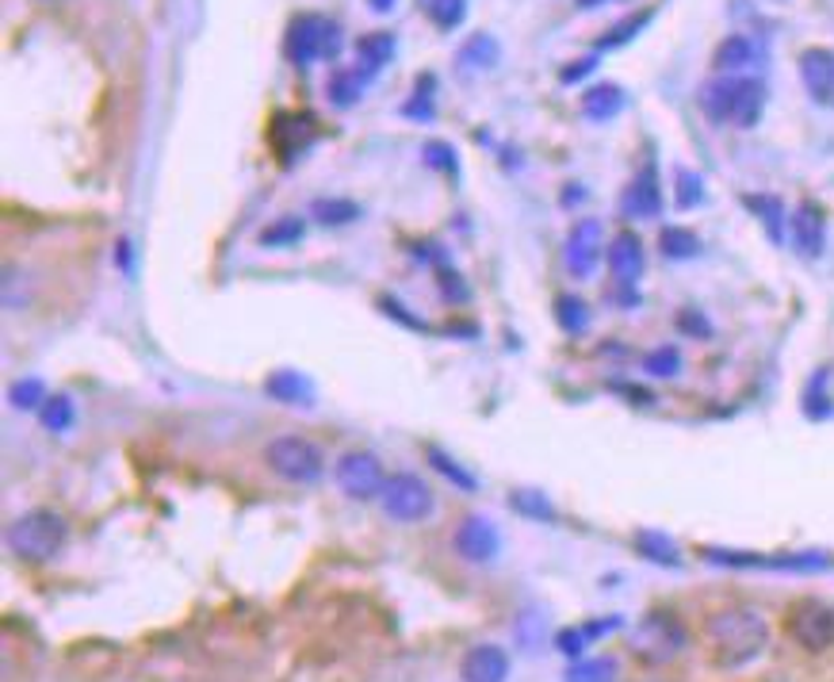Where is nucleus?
Here are the masks:
<instances>
[{"label": "nucleus", "instance_id": "obj_1", "mask_svg": "<svg viewBox=\"0 0 834 682\" xmlns=\"http://www.w3.org/2000/svg\"><path fill=\"white\" fill-rule=\"evenodd\" d=\"M708 640H712V652L720 668H746L751 660H758L766 652L769 640V625L758 610H723L708 622Z\"/></svg>", "mask_w": 834, "mask_h": 682}, {"label": "nucleus", "instance_id": "obj_11", "mask_svg": "<svg viewBox=\"0 0 834 682\" xmlns=\"http://www.w3.org/2000/svg\"><path fill=\"white\" fill-rule=\"evenodd\" d=\"M456 553L464 556L467 564H490L498 560V553H502V533H498V525L490 522V518H464L456 530Z\"/></svg>", "mask_w": 834, "mask_h": 682}, {"label": "nucleus", "instance_id": "obj_10", "mask_svg": "<svg viewBox=\"0 0 834 682\" xmlns=\"http://www.w3.org/2000/svg\"><path fill=\"white\" fill-rule=\"evenodd\" d=\"M605 258V242H602V223L597 219H579L567 235L563 246V265L574 281H586L594 276V269L602 265Z\"/></svg>", "mask_w": 834, "mask_h": 682}, {"label": "nucleus", "instance_id": "obj_35", "mask_svg": "<svg viewBox=\"0 0 834 682\" xmlns=\"http://www.w3.org/2000/svg\"><path fill=\"white\" fill-rule=\"evenodd\" d=\"M643 368L651 372V376H659V379H670V376H677V372H682V353H677L674 345L651 349V353H647V361H643Z\"/></svg>", "mask_w": 834, "mask_h": 682}, {"label": "nucleus", "instance_id": "obj_39", "mask_svg": "<svg viewBox=\"0 0 834 682\" xmlns=\"http://www.w3.org/2000/svg\"><path fill=\"white\" fill-rule=\"evenodd\" d=\"M425 166L436 169V173H456L459 161H456V150L448 143H425Z\"/></svg>", "mask_w": 834, "mask_h": 682}, {"label": "nucleus", "instance_id": "obj_32", "mask_svg": "<svg viewBox=\"0 0 834 682\" xmlns=\"http://www.w3.org/2000/svg\"><path fill=\"white\" fill-rule=\"evenodd\" d=\"M556 319L567 334H582L590 327V307L579 296H559L556 299Z\"/></svg>", "mask_w": 834, "mask_h": 682}, {"label": "nucleus", "instance_id": "obj_29", "mask_svg": "<svg viewBox=\"0 0 834 682\" xmlns=\"http://www.w3.org/2000/svg\"><path fill=\"white\" fill-rule=\"evenodd\" d=\"M636 545H639V553H643L647 560L662 564V568H677V564H682V556H677V545L670 537H662V533H639Z\"/></svg>", "mask_w": 834, "mask_h": 682}, {"label": "nucleus", "instance_id": "obj_16", "mask_svg": "<svg viewBox=\"0 0 834 682\" xmlns=\"http://www.w3.org/2000/svg\"><path fill=\"white\" fill-rule=\"evenodd\" d=\"M628 219H659L662 212V192H659V181H654V169L647 166L643 173L625 189V200H620Z\"/></svg>", "mask_w": 834, "mask_h": 682}, {"label": "nucleus", "instance_id": "obj_8", "mask_svg": "<svg viewBox=\"0 0 834 682\" xmlns=\"http://www.w3.org/2000/svg\"><path fill=\"white\" fill-rule=\"evenodd\" d=\"M685 640H689V637H685V629H682V622H677V617H670V614H647L643 622H639L631 645H636V652L643 656V660L666 663V660H674V656L682 652Z\"/></svg>", "mask_w": 834, "mask_h": 682}, {"label": "nucleus", "instance_id": "obj_17", "mask_svg": "<svg viewBox=\"0 0 834 682\" xmlns=\"http://www.w3.org/2000/svg\"><path fill=\"white\" fill-rule=\"evenodd\" d=\"M264 391H269L276 402H287V407H310V399H315V384H310L307 376H299V372H292V368L272 372L269 384H264Z\"/></svg>", "mask_w": 834, "mask_h": 682}, {"label": "nucleus", "instance_id": "obj_20", "mask_svg": "<svg viewBox=\"0 0 834 682\" xmlns=\"http://www.w3.org/2000/svg\"><path fill=\"white\" fill-rule=\"evenodd\" d=\"M272 127H276L272 130V138L279 143V150H284L287 161H295L299 146H307L310 138H315V120H307V115H279Z\"/></svg>", "mask_w": 834, "mask_h": 682}, {"label": "nucleus", "instance_id": "obj_36", "mask_svg": "<svg viewBox=\"0 0 834 682\" xmlns=\"http://www.w3.org/2000/svg\"><path fill=\"white\" fill-rule=\"evenodd\" d=\"M510 507L517 510V514H525V518H540V522H551V518H556V507H551V502L544 499V495H536V491H513Z\"/></svg>", "mask_w": 834, "mask_h": 682}, {"label": "nucleus", "instance_id": "obj_7", "mask_svg": "<svg viewBox=\"0 0 834 682\" xmlns=\"http://www.w3.org/2000/svg\"><path fill=\"white\" fill-rule=\"evenodd\" d=\"M333 479H338L341 495H349L353 502H368V499H379L387 487V471L384 464L376 461L372 453H361V448H353V453H345L338 461V468H333Z\"/></svg>", "mask_w": 834, "mask_h": 682}, {"label": "nucleus", "instance_id": "obj_6", "mask_svg": "<svg viewBox=\"0 0 834 682\" xmlns=\"http://www.w3.org/2000/svg\"><path fill=\"white\" fill-rule=\"evenodd\" d=\"M379 502H384V514L391 518V522L414 525L433 514V491H429V484L421 476H414V471H399V476L387 479Z\"/></svg>", "mask_w": 834, "mask_h": 682}, {"label": "nucleus", "instance_id": "obj_24", "mask_svg": "<svg viewBox=\"0 0 834 682\" xmlns=\"http://www.w3.org/2000/svg\"><path fill=\"white\" fill-rule=\"evenodd\" d=\"M498 58H502V46H498V38L487 35V31L471 35L456 54V61H464L467 69H490V66H498Z\"/></svg>", "mask_w": 834, "mask_h": 682}, {"label": "nucleus", "instance_id": "obj_42", "mask_svg": "<svg viewBox=\"0 0 834 682\" xmlns=\"http://www.w3.org/2000/svg\"><path fill=\"white\" fill-rule=\"evenodd\" d=\"M746 204H751L754 212H762V223H766V227H769V235L781 238V204H777L774 196H769V200L751 196V200H746Z\"/></svg>", "mask_w": 834, "mask_h": 682}, {"label": "nucleus", "instance_id": "obj_12", "mask_svg": "<svg viewBox=\"0 0 834 682\" xmlns=\"http://www.w3.org/2000/svg\"><path fill=\"white\" fill-rule=\"evenodd\" d=\"M766 61V46L754 35H728L712 54V66L723 77H746L751 69H758Z\"/></svg>", "mask_w": 834, "mask_h": 682}, {"label": "nucleus", "instance_id": "obj_14", "mask_svg": "<svg viewBox=\"0 0 834 682\" xmlns=\"http://www.w3.org/2000/svg\"><path fill=\"white\" fill-rule=\"evenodd\" d=\"M459 675H464V682H505L510 679V656L498 645H475L464 656Z\"/></svg>", "mask_w": 834, "mask_h": 682}, {"label": "nucleus", "instance_id": "obj_18", "mask_svg": "<svg viewBox=\"0 0 834 682\" xmlns=\"http://www.w3.org/2000/svg\"><path fill=\"white\" fill-rule=\"evenodd\" d=\"M356 66L364 69L368 77H376L384 66H391L395 58V35L391 31H372V35H364L361 43H356Z\"/></svg>", "mask_w": 834, "mask_h": 682}, {"label": "nucleus", "instance_id": "obj_37", "mask_svg": "<svg viewBox=\"0 0 834 682\" xmlns=\"http://www.w3.org/2000/svg\"><path fill=\"white\" fill-rule=\"evenodd\" d=\"M402 115L410 120H433L436 115V104H433V77H421L418 81V92L402 104Z\"/></svg>", "mask_w": 834, "mask_h": 682}, {"label": "nucleus", "instance_id": "obj_22", "mask_svg": "<svg viewBox=\"0 0 834 682\" xmlns=\"http://www.w3.org/2000/svg\"><path fill=\"white\" fill-rule=\"evenodd\" d=\"M625 107V89L620 84H594V89H586V96H582V115L594 123H605L613 120V115Z\"/></svg>", "mask_w": 834, "mask_h": 682}, {"label": "nucleus", "instance_id": "obj_25", "mask_svg": "<svg viewBox=\"0 0 834 682\" xmlns=\"http://www.w3.org/2000/svg\"><path fill=\"white\" fill-rule=\"evenodd\" d=\"M617 660L609 656H582L567 668L563 682H617Z\"/></svg>", "mask_w": 834, "mask_h": 682}, {"label": "nucleus", "instance_id": "obj_21", "mask_svg": "<svg viewBox=\"0 0 834 682\" xmlns=\"http://www.w3.org/2000/svg\"><path fill=\"white\" fill-rule=\"evenodd\" d=\"M792 238H797V250L804 258H820L823 253V215L812 204H804L792 215Z\"/></svg>", "mask_w": 834, "mask_h": 682}, {"label": "nucleus", "instance_id": "obj_41", "mask_svg": "<svg viewBox=\"0 0 834 682\" xmlns=\"http://www.w3.org/2000/svg\"><path fill=\"white\" fill-rule=\"evenodd\" d=\"M513 637L525 648L544 645V617L540 614H517V625H513Z\"/></svg>", "mask_w": 834, "mask_h": 682}, {"label": "nucleus", "instance_id": "obj_3", "mask_svg": "<svg viewBox=\"0 0 834 682\" xmlns=\"http://www.w3.org/2000/svg\"><path fill=\"white\" fill-rule=\"evenodd\" d=\"M69 541V525L61 514L54 510H31V514H20L12 525L4 530V545L15 560L23 564H46L66 548Z\"/></svg>", "mask_w": 834, "mask_h": 682}, {"label": "nucleus", "instance_id": "obj_31", "mask_svg": "<svg viewBox=\"0 0 834 682\" xmlns=\"http://www.w3.org/2000/svg\"><path fill=\"white\" fill-rule=\"evenodd\" d=\"M302 219H295V215H284V219H276V223H269V227L261 230V246H276V250H284V246H295L302 238Z\"/></svg>", "mask_w": 834, "mask_h": 682}, {"label": "nucleus", "instance_id": "obj_19", "mask_svg": "<svg viewBox=\"0 0 834 682\" xmlns=\"http://www.w3.org/2000/svg\"><path fill=\"white\" fill-rule=\"evenodd\" d=\"M620 629V617H609V622H590V625H574V629H563L556 637V648L563 656H574V660H582V652H586L590 645H594L597 637H605V633Z\"/></svg>", "mask_w": 834, "mask_h": 682}, {"label": "nucleus", "instance_id": "obj_43", "mask_svg": "<svg viewBox=\"0 0 834 682\" xmlns=\"http://www.w3.org/2000/svg\"><path fill=\"white\" fill-rule=\"evenodd\" d=\"M594 69H597V58H594V54H590V58H574L571 66H567L563 73H559V81H563V84H574V81H582V77L594 73Z\"/></svg>", "mask_w": 834, "mask_h": 682}, {"label": "nucleus", "instance_id": "obj_28", "mask_svg": "<svg viewBox=\"0 0 834 682\" xmlns=\"http://www.w3.org/2000/svg\"><path fill=\"white\" fill-rule=\"evenodd\" d=\"M73 399L69 395H50V399L43 402V410H38V422H43V430L50 433H66L69 425H73Z\"/></svg>", "mask_w": 834, "mask_h": 682}, {"label": "nucleus", "instance_id": "obj_30", "mask_svg": "<svg viewBox=\"0 0 834 682\" xmlns=\"http://www.w3.org/2000/svg\"><path fill=\"white\" fill-rule=\"evenodd\" d=\"M659 250L666 253V258H674V261H685V258H697L700 242H697V235H693V230L666 227V230H662V238H659Z\"/></svg>", "mask_w": 834, "mask_h": 682}, {"label": "nucleus", "instance_id": "obj_38", "mask_svg": "<svg viewBox=\"0 0 834 682\" xmlns=\"http://www.w3.org/2000/svg\"><path fill=\"white\" fill-rule=\"evenodd\" d=\"M705 200V181L693 169H677V207H697Z\"/></svg>", "mask_w": 834, "mask_h": 682}, {"label": "nucleus", "instance_id": "obj_13", "mask_svg": "<svg viewBox=\"0 0 834 682\" xmlns=\"http://www.w3.org/2000/svg\"><path fill=\"white\" fill-rule=\"evenodd\" d=\"M800 81L815 104H834V50L827 46H808L800 54Z\"/></svg>", "mask_w": 834, "mask_h": 682}, {"label": "nucleus", "instance_id": "obj_4", "mask_svg": "<svg viewBox=\"0 0 834 682\" xmlns=\"http://www.w3.org/2000/svg\"><path fill=\"white\" fill-rule=\"evenodd\" d=\"M284 54L292 66H315L341 54V27L325 15H295L284 35Z\"/></svg>", "mask_w": 834, "mask_h": 682}, {"label": "nucleus", "instance_id": "obj_44", "mask_svg": "<svg viewBox=\"0 0 834 682\" xmlns=\"http://www.w3.org/2000/svg\"><path fill=\"white\" fill-rule=\"evenodd\" d=\"M368 4L376 8V12H391V8H395V0H368Z\"/></svg>", "mask_w": 834, "mask_h": 682}, {"label": "nucleus", "instance_id": "obj_9", "mask_svg": "<svg viewBox=\"0 0 834 682\" xmlns=\"http://www.w3.org/2000/svg\"><path fill=\"white\" fill-rule=\"evenodd\" d=\"M789 633L800 648L808 652H823V648L834 645V610L820 599H804L792 606L789 617Z\"/></svg>", "mask_w": 834, "mask_h": 682}, {"label": "nucleus", "instance_id": "obj_33", "mask_svg": "<svg viewBox=\"0 0 834 682\" xmlns=\"http://www.w3.org/2000/svg\"><path fill=\"white\" fill-rule=\"evenodd\" d=\"M50 399L43 387V379H15L12 387H8V402H12L15 410H43V402Z\"/></svg>", "mask_w": 834, "mask_h": 682}, {"label": "nucleus", "instance_id": "obj_2", "mask_svg": "<svg viewBox=\"0 0 834 682\" xmlns=\"http://www.w3.org/2000/svg\"><path fill=\"white\" fill-rule=\"evenodd\" d=\"M700 107L712 123H735V127H754L766 107V84L754 77H716L700 89Z\"/></svg>", "mask_w": 834, "mask_h": 682}, {"label": "nucleus", "instance_id": "obj_26", "mask_svg": "<svg viewBox=\"0 0 834 682\" xmlns=\"http://www.w3.org/2000/svg\"><path fill=\"white\" fill-rule=\"evenodd\" d=\"M651 20H654V8H643V12H631V15H625V20L613 23V27L605 31L602 38H597V50H617V46H628L631 38H636L639 31H643Z\"/></svg>", "mask_w": 834, "mask_h": 682}, {"label": "nucleus", "instance_id": "obj_23", "mask_svg": "<svg viewBox=\"0 0 834 682\" xmlns=\"http://www.w3.org/2000/svg\"><path fill=\"white\" fill-rule=\"evenodd\" d=\"M364 81H372V77L364 73L361 66L356 69L341 66V69H333L330 81H325V96H330V104H338V107H353L364 92Z\"/></svg>", "mask_w": 834, "mask_h": 682}, {"label": "nucleus", "instance_id": "obj_5", "mask_svg": "<svg viewBox=\"0 0 834 682\" xmlns=\"http://www.w3.org/2000/svg\"><path fill=\"white\" fill-rule=\"evenodd\" d=\"M264 461H269V468L276 471L279 479H287V484H302V487L318 484L325 471L322 448L307 437H295V433L272 441V445L264 448Z\"/></svg>", "mask_w": 834, "mask_h": 682}, {"label": "nucleus", "instance_id": "obj_40", "mask_svg": "<svg viewBox=\"0 0 834 682\" xmlns=\"http://www.w3.org/2000/svg\"><path fill=\"white\" fill-rule=\"evenodd\" d=\"M429 461H433V468L441 471V476H448V479H452V484H456V487H464V491H475V479L467 476V471L459 468L456 461H448V456H444L441 448H429Z\"/></svg>", "mask_w": 834, "mask_h": 682}, {"label": "nucleus", "instance_id": "obj_15", "mask_svg": "<svg viewBox=\"0 0 834 682\" xmlns=\"http://www.w3.org/2000/svg\"><path fill=\"white\" fill-rule=\"evenodd\" d=\"M605 258H609V269H613V281L620 284V288H631V284L643 276V242H639L636 235H617L613 238V246L605 250Z\"/></svg>", "mask_w": 834, "mask_h": 682}, {"label": "nucleus", "instance_id": "obj_27", "mask_svg": "<svg viewBox=\"0 0 834 682\" xmlns=\"http://www.w3.org/2000/svg\"><path fill=\"white\" fill-rule=\"evenodd\" d=\"M310 219H318L322 227H345V223L361 219V207L353 200H315L310 204Z\"/></svg>", "mask_w": 834, "mask_h": 682}, {"label": "nucleus", "instance_id": "obj_34", "mask_svg": "<svg viewBox=\"0 0 834 682\" xmlns=\"http://www.w3.org/2000/svg\"><path fill=\"white\" fill-rule=\"evenodd\" d=\"M425 12L433 15L436 27L452 31V27H459V23H464L467 0H425Z\"/></svg>", "mask_w": 834, "mask_h": 682}, {"label": "nucleus", "instance_id": "obj_45", "mask_svg": "<svg viewBox=\"0 0 834 682\" xmlns=\"http://www.w3.org/2000/svg\"><path fill=\"white\" fill-rule=\"evenodd\" d=\"M602 4H609V0H579V8H602Z\"/></svg>", "mask_w": 834, "mask_h": 682}]
</instances>
